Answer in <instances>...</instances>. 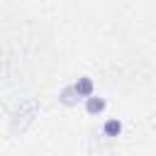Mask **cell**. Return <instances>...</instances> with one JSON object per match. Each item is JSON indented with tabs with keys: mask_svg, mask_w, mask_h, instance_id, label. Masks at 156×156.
<instances>
[{
	"mask_svg": "<svg viewBox=\"0 0 156 156\" xmlns=\"http://www.w3.org/2000/svg\"><path fill=\"white\" fill-rule=\"evenodd\" d=\"M102 132H105L107 136H117V134L122 132V122H119V119H107L105 127H102Z\"/></svg>",
	"mask_w": 156,
	"mask_h": 156,
	"instance_id": "cell-3",
	"label": "cell"
},
{
	"mask_svg": "<svg viewBox=\"0 0 156 156\" xmlns=\"http://www.w3.org/2000/svg\"><path fill=\"white\" fill-rule=\"evenodd\" d=\"M73 88H76L78 98H90V95H93V80H90V78H78V83H76Z\"/></svg>",
	"mask_w": 156,
	"mask_h": 156,
	"instance_id": "cell-1",
	"label": "cell"
},
{
	"mask_svg": "<svg viewBox=\"0 0 156 156\" xmlns=\"http://www.w3.org/2000/svg\"><path fill=\"white\" fill-rule=\"evenodd\" d=\"M85 110H88L90 115H98V112H102V110H105V100H102V98L90 95V98H88V102H85Z\"/></svg>",
	"mask_w": 156,
	"mask_h": 156,
	"instance_id": "cell-2",
	"label": "cell"
},
{
	"mask_svg": "<svg viewBox=\"0 0 156 156\" xmlns=\"http://www.w3.org/2000/svg\"><path fill=\"white\" fill-rule=\"evenodd\" d=\"M76 95H78V93H76V88L71 85V88H66V90L61 93V102H66V105H73V102H76Z\"/></svg>",
	"mask_w": 156,
	"mask_h": 156,
	"instance_id": "cell-4",
	"label": "cell"
}]
</instances>
